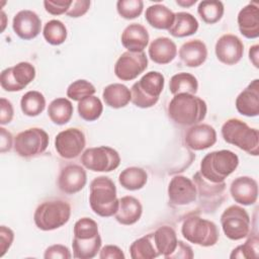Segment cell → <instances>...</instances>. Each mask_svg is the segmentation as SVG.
I'll return each instance as SVG.
<instances>
[{
	"mask_svg": "<svg viewBox=\"0 0 259 259\" xmlns=\"http://www.w3.org/2000/svg\"><path fill=\"white\" fill-rule=\"evenodd\" d=\"M207 112V106L203 99L188 93L174 95L168 105L170 118L179 125L191 126L202 121Z\"/></svg>",
	"mask_w": 259,
	"mask_h": 259,
	"instance_id": "1",
	"label": "cell"
},
{
	"mask_svg": "<svg viewBox=\"0 0 259 259\" xmlns=\"http://www.w3.org/2000/svg\"><path fill=\"white\" fill-rule=\"evenodd\" d=\"M89 204L94 213L102 218L115 214L119 199L116 196V186L107 176L94 178L89 187Z\"/></svg>",
	"mask_w": 259,
	"mask_h": 259,
	"instance_id": "2",
	"label": "cell"
},
{
	"mask_svg": "<svg viewBox=\"0 0 259 259\" xmlns=\"http://www.w3.org/2000/svg\"><path fill=\"white\" fill-rule=\"evenodd\" d=\"M239 165V157L230 150L213 151L206 154L200 162V175L208 182H224Z\"/></svg>",
	"mask_w": 259,
	"mask_h": 259,
	"instance_id": "3",
	"label": "cell"
},
{
	"mask_svg": "<svg viewBox=\"0 0 259 259\" xmlns=\"http://www.w3.org/2000/svg\"><path fill=\"white\" fill-rule=\"evenodd\" d=\"M222 137L228 144L234 145L252 156L259 154V133L245 121L230 118L222 125Z\"/></svg>",
	"mask_w": 259,
	"mask_h": 259,
	"instance_id": "4",
	"label": "cell"
},
{
	"mask_svg": "<svg viewBox=\"0 0 259 259\" xmlns=\"http://www.w3.org/2000/svg\"><path fill=\"white\" fill-rule=\"evenodd\" d=\"M164 84L165 78L162 73L157 71L146 73L139 81L133 84L131 88V101L140 108L154 106L159 100Z\"/></svg>",
	"mask_w": 259,
	"mask_h": 259,
	"instance_id": "5",
	"label": "cell"
},
{
	"mask_svg": "<svg viewBox=\"0 0 259 259\" xmlns=\"http://www.w3.org/2000/svg\"><path fill=\"white\" fill-rule=\"evenodd\" d=\"M71 217L70 204L62 199H53L40 203L33 214L37 229L53 231L66 225Z\"/></svg>",
	"mask_w": 259,
	"mask_h": 259,
	"instance_id": "6",
	"label": "cell"
},
{
	"mask_svg": "<svg viewBox=\"0 0 259 259\" xmlns=\"http://www.w3.org/2000/svg\"><path fill=\"white\" fill-rule=\"evenodd\" d=\"M181 234L186 241L201 247L215 245L220 237L217 225L198 215H189L184 220Z\"/></svg>",
	"mask_w": 259,
	"mask_h": 259,
	"instance_id": "7",
	"label": "cell"
},
{
	"mask_svg": "<svg viewBox=\"0 0 259 259\" xmlns=\"http://www.w3.org/2000/svg\"><path fill=\"white\" fill-rule=\"evenodd\" d=\"M221 225L228 239L239 241L249 235L251 220L245 208L239 205H230L221 215Z\"/></svg>",
	"mask_w": 259,
	"mask_h": 259,
	"instance_id": "8",
	"label": "cell"
},
{
	"mask_svg": "<svg viewBox=\"0 0 259 259\" xmlns=\"http://www.w3.org/2000/svg\"><path fill=\"white\" fill-rule=\"evenodd\" d=\"M81 163L93 172H110L119 166L120 157L113 148L99 146L85 150L81 156Z\"/></svg>",
	"mask_w": 259,
	"mask_h": 259,
	"instance_id": "9",
	"label": "cell"
},
{
	"mask_svg": "<svg viewBox=\"0 0 259 259\" xmlns=\"http://www.w3.org/2000/svg\"><path fill=\"white\" fill-rule=\"evenodd\" d=\"M49 135L40 127H30L20 132L14 139V151L23 158L44 153L49 146Z\"/></svg>",
	"mask_w": 259,
	"mask_h": 259,
	"instance_id": "10",
	"label": "cell"
},
{
	"mask_svg": "<svg viewBox=\"0 0 259 259\" xmlns=\"http://www.w3.org/2000/svg\"><path fill=\"white\" fill-rule=\"evenodd\" d=\"M35 78V68L28 62H20L1 72L0 85L8 92L24 89Z\"/></svg>",
	"mask_w": 259,
	"mask_h": 259,
	"instance_id": "11",
	"label": "cell"
},
{
	"mask_svg": "<svg viewBox=\"0 0 259 259\" xmlns=\"http://www.w3.org/2000/svg\"><path fill=\"white\" fill-rule=\"evenodd\" d=\"M148 67V58L144 52L122 53L115 62L114 74L122 81H131L141 75Z\"/></svg>",
	"mask_w": 259,
	"mask_h": 259,
	"instance_id": "12",
	"label": "cell"
},
{
	"mask_svg": "<svg viewBox=\"0 0 259 259\" xmlns=\"http://www.w3.org/2000/svg\"><path fill=\"white\" fill-rule=\"evenodd\" d=\"M86 140L84 133L77 127L60 132L55 138V149L64 159H74L84 150Z\"/></svg>",
	"mask_w": 259,
	"mask_h": 259,
	"instance_id": "13",
	"label": "cell"
},
{
	"mask_svg": "<svg viewBox=\"0 0 259 259\" xmlns=\"http://www.w3.org/2000/svg\"><path fill=\"white\" fill-rule=\"evenodd\" d=\"M214 52L221 63L232 66L241 61L244 54V45L237 35L227 33L217 40Z\"/></svg>",
	"mask_w": 259,
	"mask_h": 259,
	"instance_id": "14",
	"label": "cell"
},
{
	"mask_svg": "<svg viewBox=\"0 0 259 259\" xmlns=\"http://www.w3.org/2000/svg\"><path fill=\"white\" fill-rule=\"evenodd\" d=\"M197 190L195 183L186 176H174L168 185V197L172 204L186 205L196 199Z\"/></svg>",
	"mask_w": 259,
	"mask_h": 259,
	"instance_id": "15",
	"label": "cell"
},
{
	"mask_svg": "<svg viewBox=\"0 0 259 259\" xmlns=\"http://www.w3.org/2000/svg\"><path fill=\"white\" fill-rule=\"evenodd\" d=\"M12 28L21 39H32L40 32L41 20L34 11L27 9L20 10L13 17Z\"/></svg>",
	"mask_w": 259,
	"mask_h": 259,
	"instance_id": "16",
	"label": "cell"
},
{
	"mask_svg": "<svg viewBox=\"0 0 259 259\" xmlns=\"http://www.w3.org/2000/svg\"><path fill=\"white\" fill-rule=\"evenodd\" d=\"M184 142L193 151H202L212 147L217 142V132L206 123L191 125L185 134Z\"/></svg>",
	"mask_w": 259,
	"mask_h": 259,
	"instance_id": "17",
	"label": "cell"
},
{
	"mask_svg": "<svg viewBox=\"0 0 259 259\" xmlns=\"http://www.w3.org/2000/svg\"><path fill=\"white\" fill-rule=\"evenodd\" d=\"M87 182V174L83 167L71 164L64 167L58 177V186L66 194H75L81 191Z\"/></svg>",
	"mask_w": 259,
	"mask_h": 259,
	"instance_id": "18",
	"label": "cell"
},
{
	"mask_svg": "<svg viewBox=\"0 0 259 259\" xmlns=\"http://www.w3.org/2000/svg\"><path fill=\"white\" fill-rule=\"evenodd\" d=\"M230 193L239 204H254L258 198V183L252 177L240 176L231 183Z\"/></svg>",
	"mask_w": 259,
	"mask_h": 259,
	"instance_id": "19",
	"label": "cell"
},
{
	"mask_svg": "<svg viewBox=\"0 0 259 259\" xmlns=\"http://www.w3.org/2000/svg\"><path fill=\"white\" fill-rule=\"evenodd\" d=\"M236 108L242 115L253 117L259 114V80H253L236 98Z\"/></svg>",
	"mask_w": 259,
	"mask_h": 259,
	"instance_id": "20",
	"label": "cell"
},
{
	"mask_svg": "<svg viewBox=\"0 0 259 259\" xmlns=\"http://www.w3.org/2000/svg\"><path fill=\"white\" fill-rule=\"evenodd\" d=\"M237 22L241 34L247 38H257L259 36V5L250 2L243 7L237 17Z\"/></svg>",
	"mask_w": 259,
	"mask_h": 259,
	"instance_id": "21",
	"label": "cell"
},
{
	"mask_svg": "<svg viewBox=\"0 0 259 259\" xmlns=\"http://www.w3.org/2000/svg\"><path fill=\"white\" fill-rule=\"evenodd\" d=\"M149 32L147 28L140 23H131L122 31L120 40L121 45L134 53L144 52L149 44Z\"/></svg>",
	"mask_w": 259,
	"mask_h": 259,
	"instance_id": "22",
	"label": "cell"
},
{
	"mask_svg": "<svg viewBox=\"0 0 259 259\" xmlns=\"http://www.w3.org/2000/svg\"><path fill=\"white\" fill-rule=\"evenodd\" d=\"M179 58L181 62L190 68L201 66L207 58V49L200 39H191L184 42L179 49Z\"/></svg>",
	"mask_w": 259,
	"mask_h": 259,
	"instance_id": "23",
	"label": "cell"
},
{
	"mask_svg": "<svg viewBox=\"0 0 259 259\" xmlns=\"http://www.w3.org/2000/svg\"><path fill=\"white\" fill-rule=\"evenodd\" d=\"M150 59L159 65H166L172 62L177 55V47L175 42L166 36L155 38L149 47Z\"/></svg>",
	"mask_w": 259,
	"mask_h": 259,
	"instance_id": "24",
	"label": "cell"
},
{
	"mask_svg": "<svg viewBox=\"0 0 259 259\" xmlns=\"http://www.w3.org/2000/svg\"><path fill=\"white\" fill-rule=\"evenodd\" d=\"M143 206L140 200L134 196L125 195L119 198L118 208L114 214L115 220L124 226L136 224L142 217Z\"/></svg>",
	"mask_w": 259,
	"mask_h": 259,
	"instance_id": "25",
	"label": "cell"
},
{
	"mask_svg": "<svg viewBox=\"0 0 259 259\" xmlns=\"http://www.w3.org/2000/svg\"><path fill=\"white\" fill-rule=\"evenodd\" d=\"M145 18L152 27L168 30L174 22L175 13L163 4H154L146 9Z\"/></svg>",
	"mask_w": 259,
	"mask_h": 259,
	"instance_id": "26",
	"label": "cell"
},
{
	"mask_svg": "<svg viewBox=\"0 0 259 259\" xmlns=\"http://www.w3.org/2000/svg\"><path fill=\"white\" fill-rule=\"evenodd\" d=\"M153 240L159 254L167 259L175 251L178 244L176 232L169 226L158 228L153 233Z\"/></svg>",
	"mask_w": 259,
	"mask_h": 259,
	"instance_id": "27",
	"label": "cell"
},
{
	"mask_svg": "<svg viewBox=\"0 0 259 259\" xmlns=\"http://www.w3.org/2000/svg\"><path fill=\"white\" fill-rule=\"evenodd\" d=\"M102 98L105 104L111 108H121L132 100L131 90L121 83L107 85L102 92Z\"/></svg>",
	"mask_w": 259,
	"mask_h": 259,
	"instance_id": "28",
	"label": "cell"
},
{
	"mask_svg": "<svg viewBox=\"0 0 259 259\" xmlns=\"http://www.w3.org/2000/svg\"><path fill=\"white\" fill-rule=\"evenodd\" d=\"M198 29L197 19L188 12H177L172 26L168 29L174 37H185L194 34Z\"/></svg>",
	"mask_w": 259,
	"mask_h": 259,
	"instance_id": "29",
	"label": "cell"
},
{
	"mask_svg": "<svg viewBox=\"0 0 259 259\" xmlns=\"http://www.w3.org/2000/svg\"><path fill=\"white\" fill-rule=\"evenodd\" d=\"M73 104L65 97L54 99L48 107V115L50 119L58 125L66 124L70 121L73 115Z\"/></svg>",
	"mask_w": 259,
	"mask_h": 259,
	"instance_id": "30",
	"label": "cell"
},
{
	"mask_svg": "<svg viewBox=\"0 0 259 259\" xmlns=\"http://www.w3.org/2000/svg\"><path fill=\"white\" fill-rule=\"evenodd\" d=\"M148 181L147 172L140 167H127L118 175L119 184L126 190L136 191L143 188Z\"/></svg>",
	"mask_w": 259,
	"mask_h": 259,
	"instance_id": "31",
	"label": "cell"
},
{
	"mask_svg": "<svg viewBox=\"0 0 259 259\" xmlns=\"http://www.w3.org/2000/svg\"><path fill=\"white\" fill-rule=\"evenodd\" d=\"M101 247V237L97 236L90 239L73 238L72 249L73 257L78 259H91L97 255Z\"/></svg>",
	"mask_w": 259,
	"mask_h": 259,
	"instance_id": "32",
	"label": "cell"
},
{
	"mask_svg": "<svg viewBox=\"0 0 259 259\" xmlns=\"http://www.w3.org/2000/svg\"><path fill=\"white\" fill-rule=\"evenodd\" d=\"M130 253L133 259H153L160 256L153 240V233L134 241L130 246Z\"/></svg>",
	"mask_w": 259,
	"mask_h": 259,
	"instance_id": "33",
	"label": "cell"
},
{
	"mask_svg": "<svg viewBox=\"0 0 259 259\" xmlns=\"http://www.w3.org/2000/svg\"><path fill=\"white\" fill-rule=\"evenodd\" d=\"M198 82L194 75L190 73H177L169 81V90L173 95L179 93L194 94L197 92Z\"/></svg>",
	"mask_w": 259,
	"mask_h": 259,
	"instance_id": "34",
	"label": "cell"
},
{
	"mask_svg": "<svg viewBox=\"0 0 259 259\" xmlns=\"http://www.w3.org/2000/svg\"><path fill=\"white\" fill-rule=\"evenodd\" d=\"M46 107V98L42 93L35 90L27 91L20 99V108L23 114L33 117L39 115Z\"/></svg>",
	"mask_w": 259,
	"mask_h": 259,
	"instance_id": "35",
	"label": "cell"
},
{
	"mask_svg": "<svg viewBox=\"0 0 259 259\" xmlns=\"http://www.w3.org/2000/svg\"><path fill=\"white\" fill-rule=\"evenodd\" d=\"M225 12L223 2L218 0H204L199 2L197 13L201 20L207 24H214L219 22Z\"/></svg>",
	"mask_w": 259,
	"mask_h": 259,
	"instance_id": "36",
	"label": "cell"
},
{
	"mask_svg": "<svg viewBox=\"0 0 259 259\" xmlns=\"http://www.w3.org/2000/svg\"><path fill=\"white\" fill-rule=\"evenodd\" d=\"M79 116L86 121H94L100 117L103 111L101 100L97 96H88L78 102Z\"/></svg>",
	"mask_w": 259,
	"mask_h": 259,
	"instance_id": "37",
	"label": "cell"
},
{
	"mask_svg": "<svg viewBox=\"0 0 259 259\" xmlns=\"http://www.w3.org/2000/svg\"><path fill=\"white\" fill-rule=\"evenodd\" d=\"M42 34L45 39L50 45L60 46L66 40L68 32L66 25L62 21L58 19H52L45 24Z\"/></svg>",
	"mask_w": 259,
	"mask_h": 259,
	"instance_id": "38",
	"label": "cell"
},
{
	"mask_svg": "<svg viewBox=\"0 0 259 259\" xmlns=\"http://www.w3.org/2000/svg\"><path fill=\"white\" fill-rule=\"evenodd\" d=\"M96 89L92 83L87 80L79 79L71 83L67 88V97L73 101H80L88 96H92Z\"/></svg>",
	"mask_w": 259,
	"mask_h": 259,
	"instance_id": "39",
	"label": "cell"
},
{
	"mask_svg": "<svg viewBox=\"0 0 259 259\" xmlns=\"http://www.w3.org/2000/svg\"><path fill=\"white\" fill-rule=\"evenodd\" d=\"M144 9L142 0H118L116 2L117 13L124 19H134L139 17Z\"/></svg>",
	"mask_w": 259,
	"mask_h": 259,
	"instance_id": "40",
	"label": "cell"
},
{
	"mask_svg": "<svg viewBox=\"0 0 259 259\" xmlns=\"http://www.w3.org/2000/svg\"><path fill=\"white\" fill-rule=\"evenodd\" d=\"M73 233L75 238L90 239L99 234L98 225L90 218H81L75 223Z\"/></svg>",
	"mask_w": 259,
	"mask_h": 259,
	"instance_id": "41",
	"label": "cell"
},
{
	"mask_svg": "<svg viewBox=\"0 0 259 259\" xmlns=\"http://www.w3.org/2000/svg\"><path fill=\"white\" fill-rule=\"evenodd\" d=\"M258 237L257 235L253 236L252 238L250 237L243 245H239L236 247L231 255L230 258H246V259H251V258H257L258 257Z\"/></svg>",
	"mask_w": 259,
	"mask_h": 259,
	"instance_id": "42",
	"label": "cell"
},
{
	"mask_svg": "<svg viewBox=\"0 0 259 259\" xmlns=\"http://www.w3.org/2000/svg\"><path fill=\"white\" fill-rule=\"evenodd\" d=\"M72 0H61V1H54V0H46L44 1L45 9L48 13L52 15H61L67 13L70 6L72 5Z\"/></svg>",
	"mask_w": 259,
	"mask_h": 259,
	"instance_id": "43",
	"label": "cell"
},
{
	"mask_svg": "<svg viewBox=\"0 0 259 259\" xmlns=\"http://www.w3.org/2000/svg\"><path fill=\"white\" fill-rule=\"evenodd\" d=\"M72 255L68 247L61 244H55L48 247L44 254L45 259H57V258L70 259Z\"/></svg>",
	"mask_w": 259,
	"mask_h": 259,
	"instance_id": "44",
	"label": "cell"
},
{
	"mask_svg": "<svg viewBox=\"0 0 259 259\" xmlns=\"http://www.w3.org/2000/svg\"><path fill=\"white\" fill-rule=\"evenodd\" d=\"M14 240V233L13 231L6 227H0V257H3L8 249L11 247Z\"/></svg>",
	"mask_w": 259,
	"mask_h": 259,
	"instance_id": "45",
	"label": "cell"
},
{
	"mask_svg": "<svg viewBox=\"0 0 259 259\" xmlns=\"http://www.w3.org/2000/svg\"><path fill=\"white\" fill-rule=\"evenodd\" d=\"M90 4L91 2L88 0H75L72 2V5L70 6L66 14L74 18L81 17L89 10Z\"/></svg>",
	"mask_w": 259,
	"mask_h": 259,
	"instance_id": "46",
	"label": "cell"
},
{
	"mask_svg": "<svg viewBox=\"0 0 259 259\" xmlns=\"http://www.w3.org/2000/svg\"><path fill=\"white\" fill-rule=\"evenodd\" d=\"M13 114H14V110H13L12 103L8 99L2 97L0 99V123L4 125L11 122L13 118Z\"/></svg>",
	"mask_w": 259,
	"mask_h": 259,
	"instance_id": "47",
	"label": "cell"
},
{
	"mask_svg": "<svg viewBox=\"0 0 259 259\" xmlns=\"http://www.w3.org/2000/svg\"><path fill=\"white\" fill-rule=\"evenodd\" d=\"M100 259H124L122 250L115 245H106L100 250Z\"/></svg>",
	"mask_w": 259,
	"mask_h": 259,
	"instance_id": "48",
	"label": "cell"
},
{
	"mask_svg": "<svg viewBox=\"0 0 259 259\" xmlns=\"http://www.w3.org/2000/svg\"><path fill=\"white\" fill-rule=\"evenodd\" d=\"M177 258H184V259L193 258V252L191 247L179 240H178V244L175 251L169 256L168 259H177Z\"/></svg>",
	"mask_w": 259,
	"mask_h": 259,
	"instance_id": "49",
	"label": "cell"
},
{
	"mask_svg": "<svg viewBox=\"0 0 259 259\" xmlns=\"http://www.w3.org/2000/svg\"><path fill=\"white\" fill-rule=\"evenodd\" d=\"M0 152L1 153H5L7 151H9L12 147V144H14L13 139H12V135L6 131V128H4L3 126L0 127Z\"/></svg>",
	"mask_w": 259,
	"mask_h": 259,
	"instance_id": "50",
	"label": "cell"
},
{
	"mask_svg": "<svg viewBox=\"0 0 259 259\" xmlns=\"http://www.w3.org/2000/svg\"><path fill=\"white\" fill-rule=\"evenodd\" d=\"M259 46L258 45H254L252 47H250L249 50V59L251 61V63L254 65L255 68H259V63H258V58H259Z\"/></svg>",
	"mask_w": 259,
	"mask_h": 259,
	"instance_id": "51",
	"label": "cell"
},
{
	"mask_svg": "<svg viewBox=\"0 0 259 259\" xmlns=\"http://www.w3.org/2000/svg\"><path fill=\"white\" fill-rule=\"evenodd\" d=\"M176 3L179 5V6H182V7H190L192 6L193 4L196 3V0H177Z\"/></svg>",
	"mask_w": 259,
	"mask_h": 259,
	"instance_id": "52",
	"label": "cell"
},
{
	"mask_svg": "<svg viewBox=\"0 0 259 259\" xmlns=\"http://www.w3.org/2000/svg\"><path fill=\"white\" fill-rule=\"evenodd\" d=\"M1 18L3 19V20H2V31H3V30H4V27H5V21H4V19L6 18L5 13H4L3 11H1Z\"/></svg>",
	"mask_w": 259,
	"mask_h": 259,
	"instance_id": "53",
	"label": "cell"
}]
</instances>
